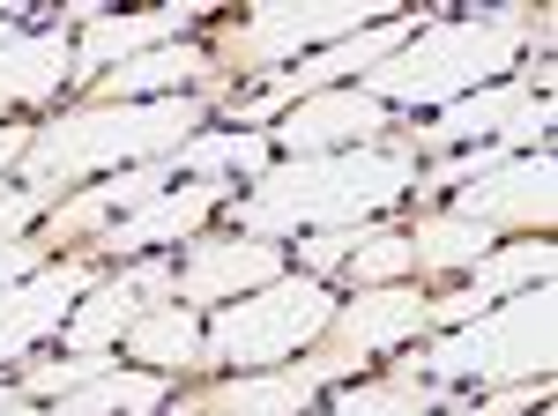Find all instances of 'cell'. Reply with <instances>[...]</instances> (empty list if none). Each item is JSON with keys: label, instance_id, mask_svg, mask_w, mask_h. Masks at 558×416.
Returning <instances> with one entry per match:
<instances>
[{"label": "cell", "instance_id": "1", "mask_svg": "<svg viewBox=\"0 0 558 416\" xmlns=\"http://www.w3.org/2000/svg\"><path fill=\"white\" fill-rule=\"evenodd\" d=\"M417 186V157L373 142V149H336V157H291V164H268L223 201V223L239 238H305V231H343V223H373L380 208H395Z\"/></svg>", "mask_w": 558, "mask_h": 416}, {"label": "cell", "instance_id": "2", "mask_svg": "<svg viewBox=\"0 0 558 416\" xmlns=\"http://www.w3.org/2000/svg\"><path fill=\"white\" fill-rule=\"evenodd\" d=\"M223 75V68H216ZM216 75L202 89H179V97H142V105H83V112H60V120L31 126V149H23V186H75V179H105V171L128 164H157L172 157L179 142L202 134V112L216 97Z\"/></svg>", "mask_w": 558, "mask_h": 416}, {"label": "cell", "instance_id": "3", "mask_svg": "<svg viewBox=\"0 0 558 416\" xmlns=\"http://www.w3.org/2000/svg\"><path fill=\"white\" fill-rule=\"evenodd\" d=\"M529 23H536V8H492V15H462V23H425V38H410L402 52H387L380 68L365 75V97H380L387 112L395 105H454V97H470V89L499 83L507 68H514V52L529 45Z\"/></svg>", "mask_w": 558, "mask_h": 416}, {"label": "cell", "instance_id": "4", "mask_svg": "<svg viewBox=\"0 0 558 416\" xmlns=\"http://www.w3.org/2000/svg\"><path fill=\"white\" fill-rule=\"evenodd\" d=\"M558 365V291L551 283H529V291L499 297L492 313H476L462 328H447L439 342H425L410 365L395 372L410 379H439V387H521V379H551Z\"/></svg>", "mask_w": 558, "mask_h": 416}, {"label": "cell", "instance_id": "5", "mask_svg": "<svg viewBox=\"0 0 558 416\" xmlns=\"http://www.w3.org/2000/svg\"><path fill=\"white\" fill-rule=\"evenodd\" d=\"M343 297L320 276H276L268 291H246L216 305L209 334H202V372L231 365V372H276L283 357H299L305 342H320Z\"/></svg>", "mask_w": 558, "mask_h": 416}, {"label": "cell", "instance_id": "6", "mask_svg": "<svg viewBox=\"0 0 558 416\" xmlns=\"http://www.w3.org/2000/svg\"><path fill=\"white\" fill-rule=\"evenodd\" d=\"M387 15H402V8H387V0H268L254 8V23H239L223 52L239 60V75H276V68H291L305 52H328V45L357 38V30H373Z\"/></svg>", "mask_w": 558, "mask_h": 416}, {"label": "cell", "instance_id": "7", "mask_svg": "<svg viewBox=\"0 0 558 416\" xmlns=\"http://www.w3.org/2000/svg\"><path fill=\"white\" fill-rule=\"evenodd\" d=\"M417 23H432L425 8H402V15H387V23H373V30H357V38L328 45V52H305V60H291V68H283V75H268L254 97H231V126H239V134H260V126L283 120L291 105L320 97V89H343V75H373L387 52H402V45L417 38Z\"/></svg>", "mask_w": 558, "mask_h": 416}, {"label": "cell", "instance_id": "8", "mask_svg": "<svg viewBox=\"0 0 558 416\" xmlns=\"http://www.w3.org/2000/svg\"><path fill=\"white\" fill-rule=\"evenodd\" d=\"M410 334H425V291L417 283H373V291H350V305H336V320L320 334V350L305 357V372L320 379H350L365 357L402 350Z\"/></svg>", "mask_w": 558, "mask_h": 416}, {"label": "cell", "instance_id": "9", "mask_svg": "<svg viewBox=\"0 0 558 416\" xmlns=\"http://www.w3.org/2000/svg\"><path fill=\"white\" fill-rule=\"evenodd\" d=\"M157 305H179V260L134 253L120 276H97V291H83V305L68 313V342H75V350H112V342H120L142 313H157Z\"/></svg>", "mask_w": 558, "mask_h": 416}, {"label": "cell", "instance_id": "10", "mask_svg": "<svg viewBox=\"0 0 558 416\" xmlns=\"http://www.w3.org/2000/svg\"><path fill=\"white\" fill-rule=\"evenodd\" d=\"M551 149H529V157H507L499 171H484V179H470V186H454V216H470V223H484V231H521V238H544L551 231Z\"/></svg>", "mask_w": 558, "mask_h": 416}, {"label": "cell", "instance_id": "11", "mask_svg": "<svg viewBox=\"0 0 558 416\" xmlns=\"http://www.w3.org/2000/svg\"><path fill=\"white\" fill-rule=\"evenodd\" d=\"M268 142L276 149H291V157H336V149H373V142H395V112H387L380 97H365V89H320V97H305L291 105L283 120L268 126Z\"/></svg>", "mask_w": 558, "mask_h": 416}, {"label": "cell", "instance_id": "12", "mask_svg": "<svg viewBox=\"0 0 558 416\" xmlns=\"http://www.w3.org/2000/svg\"><path fill=\"white\" fill-rule=\"evenodd\" d=\"M97 291V253H75V260H45L38 276H23L15 291H0V365L31 357L45 334L68 328L75 297Z\"/></svg>", "mask_w": 558, "mask_h": 416}, {"label": "cell", "instance_id": "13", "mask_svg": "<svg viewBox=\"0 0 558 416\" xmlns=\"http://www.w3.org/2000/svg\"><path fill=\"white\" fill-rule=\"evenodd\" d=\"M239 186L231 179H194V186H165L157 201H142L134 216H120V223H105L97 238H89V253L97 260H134V253H157V246H186L202 223H209L216 208L231 201Z\"/></svg>", "mask_w": 558, "mask_h": 416}, {"label": "cell", "instance_id": "14", "mask_svg": "<svg viewBox=\"0 0 558 416\" xmlns=\"http://www.w3.org/2000/svg\"><path fill=\"white\" fill-rule=\"evenodd\" d=\"M283 276V246L276 238H239V231H223V238H186V260H179V305H231V297L246 291H268Z\"/></svg>", "mask_w": 558, "mask_h": 416}, {"label": "cell", "instance_id": "15", "mask_svg": "<svg viewBox=\"0 0 558 416\" xmlns=\"http://www.w3.org/2000/svg\"><path fill=\"white\" fill-rule=\"evenodd\" d=\"M194 0H179V8H134V15H112V8H89L83 23V45H75V60H68V83H97V75H112V68H128L134 52H157V45H179L194 30Z\"/></svg>", "mask_w": 558, "mask_h": 416}, {"label": "cell", "instance_id": "16", "mask_svg": "<svg viewBox=\"0 0 558 416\" xmlns=\"http://www.w3.org/2000/svg\"><path fill=\"white\" fill-rule=\"evenodd\" d=\"M313 402H320V379L305 372V365H276V372L216 379L202 394L172 402V416H305Z\"/></svg>", "mask_w": 558, "mask_h": 416}, {"label": "cell", "instance_id": "17", "mask_svg": "<svg viewBox=\"0 0 558 416\" xmlns=\"http://www.w3.org/2000/svg\"><path fill=\"white\" fill-rule=\"evenodd\" d=\"M216 75V52L194 38L157 45V52H134L128 68L97 75L89 83V105H142V97H179V83H209Z\"/></svg>", "mask_w": 558, "mask_h": 416}, {"label": "cell", "instance_id": "18", "mask_svg": "<svg viewBox=\"0 0 558 416\" xmlns=\"http://www.w3.org/2000/svg\"><path fill=\"white\" fill-rule=\"evenodd\" d=\"M529 97V83H484L470 97H454V105H439L432 126H410V134H395V149H476V142H492L499 126L514 120V105Z\"/></svg>", "mask_w": 558, "mask_h": 416}, {"label": "cell", "instance_id": "19", "mask_svg": "<svg viewBox=\"0 0 558 416\" xmlns=\"http://www.w3.org/2000/svg\"><path fill=\"white\" fill-rule=\"evenodd\" d=\"M83 15H89V0L60 15V30H23V38L0 52V112H8V105H45L52 89L68 83V60H75L68 23H83Z\"/></svg>", "mask_w": 558, "mask_h": 416}, {"label": "cell", "instance_id": "20", "mask_svg": "<svg viewBox=\"0 0 558 416\" xmlns=\"http://www.w3.org/2000/svg\"><path fill=\"white\" fill-rule=\"evenodd\" d=\"M120 350L142 372H202V320H194V305H157L120 334Z\"/></svg>", "mask_w": 558, "mask_h": 416}, {"label": "cell", "instance_id": "21", "mask_svg": "<svg viewBox=\"0 0 558 416\" xmlns=\"http://www.w3.org/2000/svg\"><path fill=\"white\" fill-rule=\"evenodd\" d=\"M439 409L454 416V409H462V394L439 387V379L387 372V379H365V387H343L320 416H439Z\"/></svg>", "mask_w": 558, "mask_h": 416}, {"label": "cell", "instance_id": "22", "mask_svg": "<svg viewBox=\"0 0 558 416\" xmlns=\"http://www.w3.org/2000/svg\"><path fill=\"white\" fill-rule=\"evenodd\" d=\"M410 253H417V276H470L484 253L499 246V231H484L470 216L439 208V216H417V231H402Z\"/></svg>", "mask_w": 558, "mask_h": 416}, {"label": "cell", "instance_id": "23", "mask_svg": "<svg viewBox=\"0 0 558 416\" xmlns=\"http://www.w3.org/2000/svg\"><path fill=\"white\" fill-rule=\"evenodd\" d=\"M165 402H172V372H120V365H112L105 379L60 394L52 416H157Z\"/></svg>", "mask_w": 558, "mask_h": 416}, {"label": "cell", "instance_id": "24", "mask_svg": "<svg viewBox=\"0 0 558 416\" xmlns=\"http://www.w3.org/2000/svg\"><path fill=\"white\" fill-rule=\"evenodd\" d=\"M268 134H239V126H216V134H194L172 149V179H260L268 171Z\"/></svg>", "mask_w": 558, "mask_h": 416}, {"label": "cell", "instance_id": "25", "mask_svg": "<svg viewBox=\"0 0 558 416\" xmlns=\"http://www.w3.org/2000/svg\"><path fill=\"white\" fill-rule=\"evenodd\" d=\"M120 365L112 350H75V357H38V365H23V394L31 402H60V394H75V387H89V379H105Z\"/></svg>", "mask_w": 558, "mask_h": 416}, {"label": "cell", "instance_id": "26", "mask_svg": "<svg viewBox=\"0 0 558 416\" xmlns=\"http://www.w3.org/2000/svg\"><path fill=\"white\" fill-rule=\"evenodd\" d=\"M343 276H350V291H373V283H410V276H417V253H410V238H402V231H387V223H380V231H373V238L343 260Z\"/></svg>", "mask_w": 558, "mask_h": 416}, {"label": "cell", "instance_id": "27", "mask_svg": "<svg viewBox=\"0 0 558 416\" xmlns=\"http://www.w3.org/2000/svg\"><path fill=\"white\" fill-rule=\"evenodd\" d=\"M373 231H380V223H343V231H305V238H299L305 276H336V268H343V260H350L357 246H365Z\"/></svg>", "mask_w": 558, "mask_h": 416}, {"label": "cell", "instance_id": "28", "mask_svg": "<svg viewBox=\"0 0 558 416\" xmlns=\"http://www.w3.org/2000/svg\"><path fill=\"white\" fill-rule=\"evenodd\" d=\"M60 201L52 186H0V246H15V238H31L45 223V208Z\"/></svg>", "mask_w": 558, "mask_h": 416}, {"label": "cell", "instance_id": "29", "mask_svg": "<svg viewBox=\"0 0 558 416\" xmlns=\"http://www.w3.org/2000/svg\"><path fill=\"white\" fill-rule=\"evenodd\" d=\"M45 268V246L38 238H15V246H0V291H15L23 276H38Z\"/></svg>", "mask_w": 558, "mask_h": 416}, {"label": "cell", "instance_id": "30", "mask_svg": "<svg viewBox=\"0 0 558 416\" xmlns=\"http://www.w3.org/2000/svg\"><path fill=\"white\" fill-rule=\"evenodd\" d=\"M23 149H31V126H0V171L23 164Z\"/></svg>", "mask_w": 558, "mask_h": 416}, {"label": "cell", "instance_id": "31", "mask_svg": "<svg viewBox=\"0 0 558 416\" xmlns=\"http://www.w3.org/2000/svg\"><path fill=\"white\" fill-rule=\"evenodd\" d=\"M0 416H52V409H38L23 387H0Z\"/></svg>", "mask_w": 558, "mask_h": 416}, {"label": "cell", "instance_id": "32", "mask_svg": "<svg viewBox=\"0 0 558 416\" xmlns=\"http://www.w3.org/2000/svg\"><path fill=\"white\" fill-rule=\"evenodd\" d=\"M15 38H23V23H15V15H0V52H8Z\"/></svg>", "mask_w": 558, "mask_h": 416}, {"label": "cell", "instance_id": "33", "mask_svg": "<svg viewBox=\"0 0 558 416\" xmlns=\"http://www.w3.org/2000/svg\"><path fill=\"white\" fill-rule=\"evenodd\" d=\"M536 416H551V402H544V409H536Z\"/></svg>", "mask_w": 558, "mask_h": 416}, {"label": "cell", "instance_id": "34", "mask_svg": "<svg viewBox=\"0 0 558 416\" xmlns=\"http://www.w3.org/2000/svg\"><path fill=\"white\" fill-rule=\"evenodd\" d=\"M462 409H470V402H462ZM462 409H454V416H462Z\"/></svg>", "mask_w": 558, "mask_h": 416}]
</instances>
